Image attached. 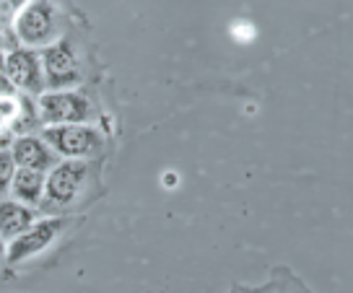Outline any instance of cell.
<instances>
[{"label": "cell", "instance_id": "cell-1", "mask_svg": "<svg viewBox=\"0 0 353 293\" xmlns=\"http://www.w3.org/2000/svg\"><path fill=\"white\" fill-rule=\"evenodd\" d=\"M57 8L50 0H29L13 19V34L21 44L29 47H44L55 44L57 26H60Z\"/></svg>", "mask_w": 353, "mask_h": 293}, {"label": "cell", "instance_id": "cell-2", "mask_svg": "<svg viewBox=\"0 0 353 293\" xmlns=\"http://www.w3.org/2000/svg\"><path fill=\"white\" fill-rule=\"evenodd\" d=\"M88 166L81 159H68V161L57 163L55 169H50L47 182H44L42 208L47 213H55L60 208L70 205L78 197L81 187L86 182Z\"/></svg>", "mask_w": 353, "mask_h": 293}, {"label": "cell", "instance_id": "cell-3", "mask_svg": "<svg viewBox=\"0 0 353 293\" xmlns=\"http://www.w3.org/2000/svg\"><path fill=\"white\" fill-rule=\"evenodd\" d=\"M42 141L55 153L65 159H86L99 153L101 135L99 130L88 128V125H55V128H44Z\"/></svg>", "mask_w": 353, "mask_h": 293}, {"label": "cell", "instance_id": "cell-4", "mask_svg": "<svg viewBox=\"0 0 353 293\" xmlns=\"http://www.w3.org/2000/svg\"><path fill=\"white\" fill-rule=\"evenodd\" d=\"M39 120L55 125H86L91 120V104L76 91H47L39 97Z\"/></svg>", "mask_w": 353, "mask_h": 293}, {"label": "cell", "instance_id": "cell-5", "mask_svg": "<svg viewBox=\"0 0 353 293\" xmlns=\"http://www.w3.org/2000/svg\"><path fill=\"white\" fill-rule=\"evenodd\" d=\"M42 70L47 76V86H52V91H68L70 86H76L81 81V68L70 42L60 39L50 44L42 54Z\"/></svg>", "mask_w": 353, "mask_h": 293}, {"label": "cell", "instance_id": "cell-6", "mask_svg": "<svg viewBox=\"0 0 353 293\" xmlns=\"http://www.w3.org/2000/svg\"><path fill=\"white\" fill-rule=\"evenodd\" d=\"M65 221L63 218H44V221H37L34 226H29L23 234H19L16 239H11V247L6 250V257L8 262H23L39 254L42 250H47L52 239L63 231Z\"/></svg>", "mask_w": 353, "mask_h": 293}, {"label": "cell", "instance_id": "cell-7", "mask_svg": "<svg viewBox=\"0 0 353 293\" xmlns=\"http://www.w3.org/2000/svg\"><path fill=\"white\" fill-rule=\"evenodd\" d=\"M3 76L13 83V88H21L29 94H39L44 88V70L42 60L37 57L34 50H21L16 47L6 54V68Z\"/></svg>", "mask_w": 353, "mask_h": 293}, {"label": "cell", "instance_id": "cell-8", "mask_svg": "<svg viewBox=\"0 0 353 293\" xmlns=\"http://www.w3.org/2000/svg\"><path fill=\"white\" fill-rule=\"evenodd\" d=\"M11 156L19 169H34V172H47V169H55L57 156L55 151L37 135H21L19 141H13Z\"/></svg>", "mask_w": 353, "mask_h": 293}, {"label": "cell", "instance_id": "cell-9", "mask_svg": "<svg viewBox=\"0 0 353 293\" xmlns=\"http://www.w3.org/2000/svg\"><path fill=\"white\" fill-rule=\"evenodd\" d=\"M34 210L19 200H3L0 203V236L3 239H16L29 226H34Z\"/></svg>", "mask_w": 353, "mask_h": 293}, {"label": "cell", "instance_id": "cell-10", "mask_svg": "<svg viewBox=\"0 0 353 293\" xmlns=\"http://www.w3.org/2000/svg\"><path fill=\"white\" fill-rule=\"evenodd\" d=\"M44 182H47V176L42 172H34V169H19V172L13 174V182H11V190L16 200L23 203V205H37V203H42V195H44Z\"/></svg>", "mask_w": 353, "mask_h": 293}, {"label": "cell", "instance_id": "cell-11", "mask_svg": "<svg viewBox=\"0 0 353 293\" xmlns=\"http://www.w3.org/2000/svg\"><path fill=\"white\" fill-rule=\"evenodd\" d=\"M19 117H21V99H19V94L0 97V132L13 130Z\"/></svg>", "mask_w": 353, "mask_h": 293}, {"label": "cell", "instance_id": "cell-12", "mask_svg": "<svg viewBox=\"0 0 353 293\" xmlns=\"http://www.w3.org/2000/svg\"><path fill=\"white\" fill-rule=\"evenodd\" d=\"M16 174V161H13L11 151H0V192H6L13 182Z\"/></svg>", "mask_w": 353, "mask_h": 293}, {"label": "cell", "instance_id": "cell-13", "mask_svg": "<svg viewBox=\"0 0 353 293\" xmlns=\"http://www.w3.org/2000/svg\"><path fill=\"white\" fill-rule=\"evenodd\" d=\"M6 257V244H3V236H0V260Z\"/></svg>", "mask_w": 353, "mask_h": 293}, {"label": "cell", "instance_id": "cell-14", "mask_svg": "<svg viewBox=\"0 0 353 293\" xmlns=\"http://www.w3.org/2000/svg\"><path fill=\"white\" fill-rule=\"evenodd\" d=\"M3 68H6V54L0 52V73H3Z\"/></svg>", "mask_w": 353, "mask_h": 293}, {"label": "cell", "instance_id": "cell-15", "mask_svg": "<svg viewBox=\"0 0 353 293\" xmlns=\"http://www.w3.org/2000/svg\"><path fill=\"white\" fill-rule=\"evenodd\" d=\"M0 141H6V135H0Z\"/></svg>", "mask_w": 353, "mask_h": 293}]
</instances>
